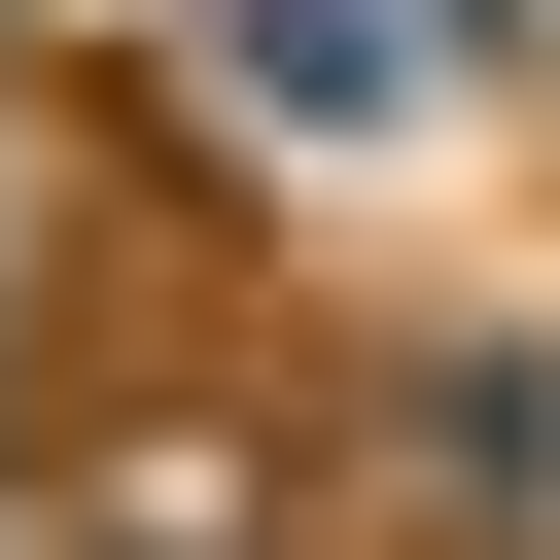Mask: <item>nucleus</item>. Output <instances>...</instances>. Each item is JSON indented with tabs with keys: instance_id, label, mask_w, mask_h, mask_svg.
Here are the masks:
<instances>
[{
	"instance_id": "nucleus-1",
	"label": "nucleus",
	"mask_w": 560,
	"mask_h": 560,
	"mask_svg": "<svg viewBox=\"0 0 560 560\" xmlns=\"http://www.w3.org/2000/svg\"><path fill=\"white\" fill-rule=\"evenodd\" d=\"M420 70H455L420 0H210V105H245L280 175H385V140H420Z\"/></svg>"
},
{
	"instance_id": "nucleus-3",
	"label": "nucleus",
	"mask_w": 560,
	"mask_h": 560,
	"mask_svg": "<svg viewBox=\"0 0 560 560\" xmlns=\"http://www.w3.org/2000/svg\"><path fill=\"white\" fill-rule=\"evenodd\" d=\"M420 35H455V70H560V0H420Z\"/></svg>"
},
{
	"instance_id": "nucleus-2",
	"label": "nucleus",
	"mask_w": 560,
	"mask_h": 560,
	"mask_svg": "<svg viewBox=\"0 0 560 560\" xmlns=\"http://www.w3.org/2000/svg\"><path fill=\"white\" fill-rule=\"evenodd\" d=\"M420 490L560 560V350H420Z\"/></svg>"
}]
</instances>
